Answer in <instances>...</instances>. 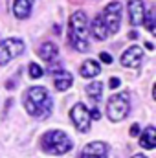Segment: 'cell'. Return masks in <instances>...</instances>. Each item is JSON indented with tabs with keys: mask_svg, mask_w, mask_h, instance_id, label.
<instances>
[{
	"mask_svg": "<svg viewBox=\"0 0 156 158\" xmlns=\"http://www.w3.org/2000/svg\"><path fill=\"white\" fill-rule=\"evenodd\" d=\"M24 109L30 116L48 118L51 112V99L44 86H31L24 96Z\"/></svg>",
	"mask_w": 156,
	"mask_h": 158,
	"instance_id": "cell-1",
	"label": "cell"
},
{
	"mask_svg": "<svg viewBox=\"0 0 156 158\" xmlns=\"http://www.w3.org/2000/svg\"><path fill=\"white\" fill-rule=\"evenodd\" d=\"M68 28H70V40L76 46V50L77 52H88L90 44L86 40V37H88V19H86V13L84 11H76L70 17Z\"/></svg>",
	"mask_w": 156,
	"mask_h": 158,
	"instance_id": "cell-2",
	"label": "cell"
},
{
	"mask_svg": "<svg viewBox=\"0 0 156 158\" xmlns=\"http://www.w3.org/2000/svg\"><path fill=\"white\" fill-rule=\"evenodd\" d=\"M40 145L46 153H53V155H66L74 149V142L63 131H48L42 136Z\"/></svg>",
	"mask_w": 156,
	"mask_h": 158,
	"instance_id": "cell-3",
	"label": "cell"
},
{
	"mask_svg": "<svg viewBox=\"0 0 156 158\" xmlns=\"http://www.w3.org/2000/svg\"><path fill=\"white\" fill-rule=\"evenodd\" d=\"M130 112V105H129V96L127 94H114L110 96L109 103H107V116L110 121H121L127 118V114Z\"/></svg>",
	"mask_w": 156,
	"mask_h": 158,
	"instance_id": "cell-4",
	"label": "cell"
},
{
	"mask_svg": "<svg viewBox=\"0 0 156 158\" xmlns=\"http://www.w3.org/2000/svg\"><path fill=\"white\" fill-rule=\"evenodd\" d=\"M121 11H123V6H121V2H116V0L110 2L105 7L101 17H103V22H105L109 33H116L119 30V26H121Z\"/></svg>",
	"mask_w": 156,
	"mask_h": 158,
	"instance_id": "cell-5",
	"label": "cell"
},
{
	"mask_svg": "<svg viewBox=\"0 0 156 158\" xmlns=\"http://www.w3.org/2000/svg\"><path fill=\"white\" fill-rule=\"evenodd\" d=\"M24 52V42L20 39H6L0 42V66L7 64L11 59L18 57Z\"/></svg>",
	"mask_w": 156,
	"mask_h": 158,
	"instance_id": "cell-6",
	"label": "cell"
},
{
	"mask_svg": "<svg viewBox=\"0 0 156 158\" xmlns=\"http://www.w3.org/2000/svg\"><path fill=\"white\" fill-rule=\"evenodd\" d=\"M70 118H72V123H74V127L77 129L79 132H88L90 131V123H92L90 112H88V109L83 103H77V105L72 107Z\"/></svg>",
	"mask_w": 156,
	"mask_h": 158,
	"instance_id": "cell-7",
	"label": "cell"
},
{
	"mask_svg": "<svg viewBox=\"0 0 156 158\" xmlns=\"http://www.w3.org/2000/svg\"><path fill=\"white\" fill-rule=\"evenodd\" d=\"M143 61V50L140 46H130L121 55V64L125 68H138Z\"/></svg>",
	"mask_w": 156,
	"mask_h": 158,
	"instance_id": "cell-8",
	"label": "cell"
},
{
	"mask_svg": "<svg viewBox=\"0 0 156 158\" xmlns=\"http://www.w3.org/2000/svg\"><path fill=\"white\" fill-rule=\"evenodd\" d=\"M127 13H129V22L132 26H140L145 17V6L142 0H129L127 2Z\"/></svg>",
	"mask_w": 156,
	"mask_h": 158,
	"instance_id": "cell-9",
	"label": "cell"
},
{
	"mask_svg": "<svg viewBox=\"0 0 156 158\" xmlns=\"http://www.w3.org/2000/svg\"><path fill=\"white\" fill-rule=\"evenodd\" d=\"M90 31H92V35H94L96 40H105L110 35L109 30H107V26H105V22H103V17L101 15L94 17V20L90 22Z\"/></svg>",
	"mask_w": 156,
	"mask_h": 158,
	"instance_id": "cell-10",
	"label": "cell"
},
{
	"mask_svg": "<svg viewBox=\"0 0 156 158\" xmlns=\"http://www.w3.org/2000/svg\"><path fill=\"white\" fill-rule=\"evenodd\" d=\"M72 85H74V77H72L70 72L59 70V72L53 74V86H55L57 90H61V92H63V90H68Z\"/></svg>",
	"mask_w": 156,
	"mask_h": 158,
	"instance_id": "cell-11",
	"label": "cell"
},
{
	"mask_svg": "<svg viewBox=\"0 0 156 158\" xmlns=\"http://www.w3.org/2000/svg\"><path fill=\"white\" fill-rule=\"evenodd\" d=\"M33 2L35 0H15L13 2V15L17 19H28L31 13Z\"/></svg>",
	"mask_w": 156,
	"mask_h": 158,
	"instance_id": "cell-12",
	"label": "cell"
},
{
	"mask_svg": "<svg viewBox=\"0 0 156 158\" xmlns=\"http://www.w3.org/2000/svg\"><path fill=\"white\" fill-rule=\"evenodd\" d=\"M79 72H81V76H83L84 79H92V77H96V76H99L101 66H99V63H97V61L88 59V61H84V63L81 64Z\"/></svg>",
	"mask_w": 156,
	"mask_h": 158,
	"instance_id": "cell-13",
	"label": "cell"
},
{
	"mask_svg": "<svg viewBox=\"0 0 156 158\" xmlns=\"http://www.w3.org/2000/svg\"><path fill=\"white\" fill-rule=\"evenodd\" d=\"M107 153H109V145L105 142H90L83 149V155H92V156H107Z\"/></svg>",
	"mask_w": 156,
	"mask_h": 158,
	"instance_id": "cell-14",
	"label": "cell"
},
{
	"mask_svg": "<svg viewBox=\"0 0 156 158\" xmlns=\"http://www.w3.org/2000/svg\"><path fill=\"white\" fill-rule=\"evenodd\" d=\"M57 53H59V48H57V44H53V42H44V44H40V48H39V57L42 59V61L50 63V61H53V59L57 57Z\"/></svg>",
	"mask_w": 156,
	"mask_h": 158,
	"instance_id": "cell-15",
	"label": "cell"
},
{
	"mask_svg": "<svg viewBox=\"0 0 156 158\" xmlns=\"http://www.w3.org/2000/svg\"><path fill=\"white\" fill-rule=\"evenodd\" d=\"M140 145H142L143 149H154L156 147V129L154 127H147V129L142 132Z\"/></svg>",
	"mask_w": 156,
	"mask_h": 158,
	"instance_id": "cell-16",
	"label": "cell"
},
{
	"mask_svg": "<svg viewBox=\"0 0 156 158\" xmlns=\"http://www.w3.org/2000/svg\"><path fill=\"white\" fill-rule=\"evenodd\" d=\"M86 94H88L92 99L99 101V98H101V94H103V83H101V81H94V83H90V85L86 86Z\"/></svg>",
	"mask_w": 156,
	"mask_h": 158,
	"instance_id": "cell-17",
	"label": "cell"
},
{
	"mask_svg": "<svg viewBox=\"0 0 156 158\" xmlns=\"http://www.w3.org/2000/svg\"><path fill=\"white\" fill-rule=\"evenodd\" d=\"M142 24H145L147 31L156 33V31H154V11H149V13H145V17H143V22H142Z\"/></svg>",
	"mask_w": 156,
	"mask_h": 158,
	"instance_id": "cell-18",
	"label": "cell"
},
{
	"mask_svg": "<svg viewBox=\"0 0 156 158\" xmlns=\"http://www.w3.org/2000/svg\"><path fill=\"white\" fill-rule=\"evenodd\" d=\"M28 70H30V77L31 79H39V77H42V74H44V70L40 68L37 63H31Z\"/></svg>",
	"mask_w": 156,
	"mask_h": 158,
	"instance_id": "cell-19",
	"label": "cell"
},
{
	"mask_svg": "<svg viewBox=\"0 0 156 158\" xmlns=\"http://www.w3.org/2000/svg\"><path fill=\"white\" fill-rule=\"evenodd\" d=\"M59 70H63V68H61V63H59V61H53V63L50 61V64H48V72H50V74H55V72H59Z\"/></svg>",
	"mask_w": 156,
	"mask_h": 158,
	"instance_id": "cell-20",
	"label": "cell"
},
{
	"mask_svg": "<svg viewBox=\"0 0 156 158\" xmlns=\"http://www.w3.org/2000/svg\"><path fill=\"white\" fill-rule=\"evenodd\" d=\"M99 59H101L105 64H110V63H112V55H110V53H107V52L99 53Z\"/></svg>",
	"mask_w": 156,
	"mask_h": 158,
	"instance_id": "cell-21",
	"label": "cell"
},
{
	"mask_svg": "<svg viewBox=\"0 0 156 158\" xmlns=\"http://www.w3.org/2000/svg\"><path fill=\"white\" fill-rule=\"evenodd\" d=\"M119 85H121V81L117 77H110V81H109V86H110V88H117Z\"/></svg>",
	"mask_w": 156,
	"mask_h": 158,
	"instance_id": "cell-22",
	"label": "cell"
},
{
	"mask_svg": "<svg viewBox=\"0 0 156 158\" xmlns=\"http://www.w3.org/2000/svg\"><path fill=\"white\" fill-rule=\"evenodd\" d=\"M99 118H101V112L97 110V107H94L92 112H90V119H99Z\"/></svg>",
	"mask_w": 156,
	"mask_h": 158,
	"instance_id": "cell-23",
	"label": "cell"
},
{
	"mask_svg": "<svg viewBox=\"0 0 156 158\" xmlns=\"http://www.w3.org/2000/svg\"><path fill=\"white\" fill-rule=\"evenodd\" d=\"M138 134H140V125L134 123V125L130 127V136H138Z\"/></svg>",
	"mask_w": 156,
	"mask_h": 158,
	"instance_id": "cell-24",
	"label": "cell"
},
{
	"mask_svg": "<svg viewBox=\"0 0 156 158\" xmlns=\"http://www.w3.org/2000/svg\"><path fill=\"white\" fill-rule=\"evenodd\" d=\"M145 48H147V50H154V44H153V42H145Z\"/></svg>",
	"mask_w": 156,
	"mask_h": 158,
	"instance_id": "cell-25",
	"label": "cell"
},
{
	"mask_svg": "<svg viewBox=\"0 0 156 158\" xmlns=\"http://www.w3.org/2000/svg\"><path fill=\"white\" fill-rule=\"evenodd\" d=\"M129 37H130V39H136V37H138V33H136V31H130V33H129Z\"/></svg>",
	"mask_w": 156,
	"mask_h": 158,
	"instance_id": "cell-26",
	"label": "cell"
},
{
	"mask_svg": "<svg viewBox=\"0 0 156 158\" xmlns=\"http://www.w3.org/2000/svg\"><path fill=\"white\" fill-rule=\"evenodd\" d=\"M132 158H147V156H145V155H134Z\"/></svg>",
	"mask_w": 156,
	"mask_h": 158,
	"instance_id": "cell-27",
	"label": "cell"
}]
</instances>
